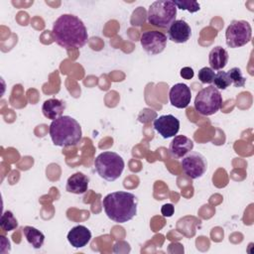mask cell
<instances>
[{
	"label": "cell",
	"mask_w": 254,
	"mask_h": 254,
	"mask_svg": "<svg viewBox=\"0 0 254 254\" xmlns=\"http://www.w3.org/2000/svg\"><path fill=\"white\" fill-rule=\"evenodd\" d=\"M102 206L109 219L116 223H125L137 214L138 199L129 191H113L103 197Z\"/></svg>",
	"instance_id": "cell-2"
},
{
	"label": "cell",
	"mask_w": 254,
	"mask_h": 254,
	"mask_svg": "<svg viewBox=\"0 0 254 254\" xmlns=\"http://www.w3.org/2000/svg\"><path fill=\"white\" fill-rule=\"evenodd\" d=\"M227 74L230 78L231 84H233L235 87H243L245 85L246 78L243 76L242 71L239 67L234 66V67L230 68L227 71Z\"/></svg>",
	"instance_id": "cell-20"
},
{
	"label": "cell",
	"mask_w": 254,
	"mask_h": 254,
	"mask_svg": "<svg viewBox=\"0 0 254 254\" xmlns=\"http://www.w3.org/2000/svg\"><path fill=\"white\" fill-rule=\"evenodd\" d=\"M91 240V232L84 225H76L67 233V241L74 248H82Z\"/></svg>",
	"instance_id": "cell-13"
},
{
	"label": "cell",
	"mask_w": 254,
	"mask_h": 254,
	"mask_svg": "<svg viewBox=\"0 0 254 254\" xmlns=\"http://www.w3.org/2000/svg\"><path fill=\"white\" fill-rule=\"evenodd\" d=\"M214 75H215V72L213 69H211L210 67L208 66H204L202 68H200L198 70V73H197V77L199 79V81L201 83H204V84H210L212 83L213 81V78H214Z\"/></svg>",
	"instance_id": "cell-23"
},
{
	"label": "cell",
	"mask_w": 254,
	"mask_h": 254,
	"mask_svg": "<svg viewBox=\"0 0 254 254\" xmlns=\"http://www.w3.org/2000/svg\"><path fill=\"white\" fill-rule=\"evenodd\" d=\"M228 59L227 51L220 46L214 47L208 54V63L210 68L213 70L223 69L228 63Z\"/></svg>",
	"instance_id": "cell-17"
},
{
	"label": "cell",
	"mask_w": 254,
	"mask_h": 254,
	"mask_svg": "<svg viewBox=\"0 0 254 254\" xmlns=\"http://www.w3.org/2000/svg\"><path fill=\"white\" fill-rule=\"evenodd\" d=\"M222 95L213 85H208L200 89L194 98V109L202 116L215 114L222 105Z\"/></svg>",
	"instance_id": "cell-6"
},
{
	"label": "cell",
	"mask_w": 254,
	"mask_h": 254,
	"mask_svg": "<svg viewBox=\"0 0 254 254\" xmlns=\"http://www.w3.org/2000/svg\"><path fill=\"white\" fill-rule=\"evenodd\" d=\"M52 36L59 46L65 49L82 48L88 40L85 25L72 14H63L54 22Z\"/></svg>",
	"instance_id": "cell-1"
},
{
	"label": "cell",
	"mask_w": 254,
	"mask_h": 254,
	"mask_svg": "<svg viewBox=\"0 0 254 254\" xmlns=\"http://www.w3.org/2000/svg\"><path fill=\"white\" fill-rule=\"evenodd\" d=\"M89 178L84 174L77 172L67 179L65 190L66 191L74 194H82L87 190Z\"/></svg>",
	"instance_id": "cell-15"
},
{
	"label": "cell",
	"mask_w": 254,
	"mask_h": 254,
	"mask_svg": "<svg viewBox=\"0 0 254 254\" xmlns=\"http://www.w3.org/2000/svg\"><path fill=\"white\" fill-rule=\"evenodd\" d=\"M174 211H175V206L172 203H165L161 207V213L165 217H171L174 214Z\"/></svg>",
	"instance_id": "cell-24"
},
{
	"label": "cell",
	"mask_w": 254,
	"mask_h": 254,
	"mask_svg": "<svg viewBox=\"0 0 254 254\" xmlns=\"http://www.w3.org/2000/svg\"><path fill=\"white\" fill-rule=\"evenodd\" d=\"M23 233L30 245L35 249H40L45 242V235L39 229L33 226H25L23 228Z\"/></svg>",
	"instance_id": "cell-18"
},
{
	"label": "cell",
	"mask_w": 254,
	"mask_h": 254,
	"mask_svg": "<svg viewBox=\"0 0 254 254\" xmlns=\"http://www.w3.org/2000/svg\"><path fill=\"white\" fill-rule=\"evenodd\" d=\"M252 28L247 21L233 20L225 31L226 45L231 48H240L250 42Z\"/></svg>",
	"instance_id": "cell-7"
},
{
	"label": "cell",
	"mask_w": 254,
	"mask_h": 254,
	"mask_svg": "<svg viewBox=\"0 0 254 254\" xmlns=\"http://www.w3.org/2000/svg\"><path fill=\"white\" fill-rule=\"evenodd\" d=\"M212 83H213V86H215L217 89H222V90H224L228 86H230L231 81L227 74V71L220 70L217 73H215Z\"/></svg>",
	"instance_id": "cell-21"
},
{
	"label": "cell",
	"mask_w": 254,
	"mask_h": 254,
	"mask_svg": "<svg viewBox=\"0 0 254 254\" xmlns=\"http://www.w3.org/2000/svg\"><path fill=\"white\" fill-rule=\"evenodd\" d=\"M173 3L176 5L177 9L187 10L190 13L197 12L200 9L198 2L192 1V0H175L173 1Z\"/></svg>",
	"instance_id": "cell-22"
},
{
	"label": "cell",
	"mask_w": 254,
	"mask_h": 254,
	"mask_svg": "<svg viewBox=\"0 0 254 254\" xmlns=\"http://www.w3.org/2000/svg\"><path fill=\"white\" fill-rule=\"evenodd\" d=\"M140 43L147 54L151 56L158 55L167 46V36L159 31H147L141 35Z\"/></svg>",
	"instance_id": "cell-9"
},
{
	"label": "cell",
	"mask_w": 254,
	"mask_h": 254,
	"mask_svg": "<svg viewBox=\"0 0 254 254\" xmlns=\"http://www.w3.org/2000/svg\"><path fill=\"white\" fill-rule=\"evenodd\" d=\"M153 127L164 139H169L178 134L180 130V120L172 114L162 115L154 120Z\"/></svg>",
	"instance_id": "cell-10"
},
{
	"label": "cell",
	"mask_w": 254,
	"mask_h": 254,
	"mask_svg": "<svg viewBox=\"0 0 254 254\" xmlns=\"http://www.w3.org/2000/svg\"><path fill=\"white\" fill-rule=\"evenodd\" d=\"M0 226L4 231H12L18 226V221L12 211L6 210L2 213L0 218Z\"/></svg>",
	"instance_id": "cell-19"
},
{
	"label": "cell",
	"mask_w": 254,
	"mask_h": 254,
	"mask_svg": "<svg viewBox=\"0 0 254 254\" xmlns=\"http://www.w3.org/2000/svg\"><path fill=\"white\" fill-rule=\"evenodd\" d=\"M181 166L185 174L192 179H198L204 175L207 170V162L204 156L198 152H190L183 157Z\"/></svg>",
	"instance_id": "cell-8"
},
{
	"label": "cell",
	"mask_w": 254,
	"mask_h": 254,
	"mask_svg": "<svg viewBox=\"0 0 254 254\" xmlns=\"http://www.w3.org/2000/svg\"><path fill=\"white\" fill-rule=\"evenodd\" d=\"M192 149L193 141L185 135L175 136L170 143V153L173 157L178 159L183 158L188 153L192 151Z\"/></svg>",
	"instance_id": "cell-14"
},
{
	"label": "cell",
	"mask_w": 254,
	"mask_h": 254,
	"mask_svg": "<svg viewBox=\"0 0 254 254\" xmlns=\"http://www.w3.org/2000/svg\"><path fill=\"white\" fill-rule=\"evenodd\" d=\"M177 7L171 0H158L148 9V22L158 28L167 29L176 21Z\"/></svg>",
	"instance_id": "cell-5"
},
{
	"label": "cell",
	"mask_w": 254,
	"mask_h": 254,
	"mask_svg": "<svg viewBox=\"0 0 254 254\" xmlns=\"http://www.w3.org/2000/svg\"><path fill=\"white\" fill-rule=\"evenodd\" d=\"M49 133L55 146H74L81 140L82 131L79 123L68 115H62L50 124Z\"/></svg>",
	"instance_id": "cell-3"
},
{
	"label": "cell",
	"mask_w": 254,
	"mask_h": 254,
	"mask_svg": "<svg viewBox=\"0 0 254 254\" xmlns=\"http://www.w3.org/2000/svg\"><path fill=\"white\" fill-rule=\"evenodd\" d=\"M168 36L172 42L184 44L190 40L191 36V29L186 21L176 20L168 28Z\"/></svg>",
	"instance_id": "cell-12"
},
{
	"label": "cell",
	"mask_w": 254,
	"mask_h": 254,
	"mask_svg": "<svg viewBox=\"0 0 254 254\" xmlns=\"http://www.w3.org/2000/svg\"><path fill=\"white\" fill-rule=\"evenodd\" d=\"M65 109V103L58 98L47 99L42 106V112L48 119L55 120L61 117Z\"/></svg>",
	"instance_id": "cell-16"
},
{
	"label": "cell",
	"mask_w": 254,
	"mask_h": 254,
	"mask_svg": "<svg viewBox=\"0 0 254 254\" xmlns=\"http://www.w3.org/2000/svg\"><path fill=\"white\" fill-rule=\"evenodd\" d=\"M169 99L173 106L177 108H186L190 103L191 91L186 83H176L169 91Z\"/></svg>",
	"instance_id": "cell-11"
},
{
	"label": "cell",
	"mask_w": 254,
	"mask_h": 254,
	"mask_svg": "<svg viewBox=\"0 0 254 254\" xmlns=\"http://www.w3.org/2000/svg\"><path fill=\"white\" fill-rule=\"evenodd\" d=\"M125 163L123 158L111 151L100 153L94 160V169L100 178L107 182H114L122 175Z\"/></svg>",
	"instance_id": "cell-4"
},
{
	"label": "cell",
	"mask_w": 254,
	"mask_h": 254,
	"mask_svg": "<svg viewBox=\"0 0 254 254\" xmlns=\"http://www.w3.org/2000/svg\"><path fill=\"white\" fill-rule=\"evenodd\" d=\"M180 75L185 78V79H191L194 75V72H193V69L190 66H185L181 69L180 71Z\"/></svg>",
	"instance_id": "cell-25"
}]
</instances>
